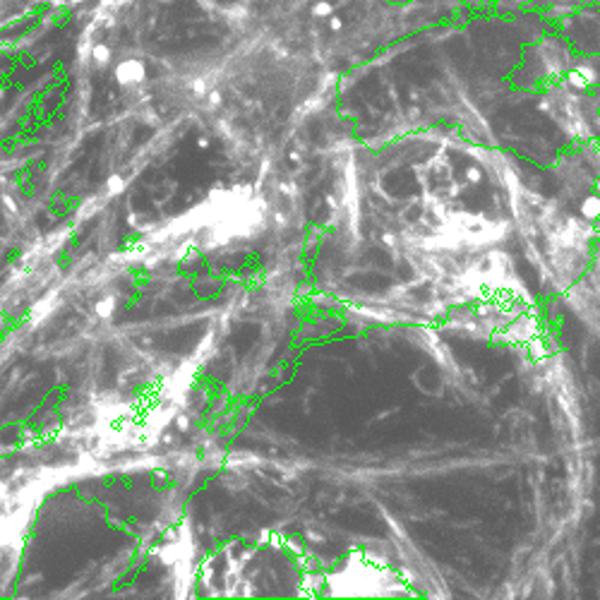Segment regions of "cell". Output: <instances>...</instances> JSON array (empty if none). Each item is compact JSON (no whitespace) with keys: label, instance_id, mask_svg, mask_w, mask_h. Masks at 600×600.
Instances as JSON below:
<instances>
[{"label":"cell","instance_id":"1","mask_svg":"<svg viewBox=\"0 0 600 600\" xmlns=\"http://www.w3.org/2000/svg\"><path fill=\"white\" fill-rule=\"evenodd\" d=\"M418 379V387L425 392V394H439L442 392V374L437 370H432V368H423V370L415 374Z\"/></svg>","mask_w":600,"mask_h":600},{"label":"cell","instance_id":"2","mask_svg":"<svg viewBox=\"0 0 600 600\" xmlns=\"http://www.w3.org/2000/svg\"><path fill=\"white\" fill-rule=\"evenodd\" d=\"M579 211H581V216L586 221H596L600 216V195H588L586 200H581Z\"/></svg>","mask_w":600,"mask_h":600}]
</instances>
